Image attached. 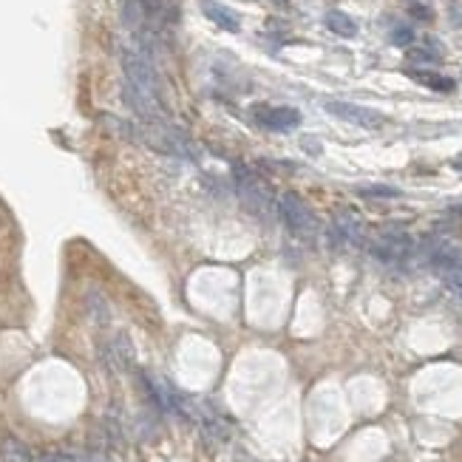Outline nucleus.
<instances>
[{
    "label": "nucleus",
    "mask_w": 462,
    "mask_h": 462,
    "mask_svg": "<svg viewBox=\"0 0 462 462\" xmlns=\"http://www.w3.org/2000/svg\"><path fill=\"white\" fill-rule=\"evenodd\" d=\"M326 111L334 114L344 122H352L357 128H366V131H377L386 125V114L374 111V108H366V105H355V102H341V100H329L326 102Z\"/></svg>",
    "instance_id": "nucleus-1"
},
{
    "label": "nucleus",
    "mask_w": 462,
    "mask_h": 462,
    "mask_svg": "<svg viewBox=\"0 0 462 462\" xmlns=\"http://www.w3.org/2000/svg\"><path fill=\"white\" fill-rule=\"evenodd\" d=\"M278 210H281L286 227H292L298 236L315 233V216H312V210H309L295 193H284L281 201H278Z\"/></svg>",
    "instance_id": "nucleus-2"
},
{
    "label": "nucleus",
    "mask_w": 462,
    "mask_h": 462,
    "mask_svg": "<svg viewBox=\"0 0 462 462\" xmlns=\"http://www.w3.org/2000/svg\"><path fill=\"white\" fill-rule=\"evenodd\" d=\"M238 193H241L244 204L253 210V213H259V216H267L270 210H272L270 190H267L256 176H249L247 171H238Z\"/></svg>",
    "instance_id": "nucleus-3"
},
{
    "label": "nucleus",
    "mask_w": 462,
    "mask_h": 462,
    "mask_svg": "<svg viewBox=\"0 0 462 462\" xmlns=\"http://www.w3.org/2000/svg\"><path fill=\"white\" fill-rule=\"evenodd\" d=\"M256 119L270 131H292L301 125V111L289 105H275V108H256Z\"/></svg>",
    "instance_id": "nucleus-4"
},
{
    "label": "nucleus",
    "mask_w": 462,
    "mask_h": 462,
    "mask_svg": "<svg viewBox=\"0 0 462 462\" xmlns=\"http://www.w3.org/2000/svg\"><path fill=\"white\" fill-rule=\"evenodd\" d=\"M201 12L207 15L210 23H216V26L224 29V31H238V29H241V20H238L227 6L216 3V0H201Z\"/></svg>",
    "instance_id": "nucleus-5"
},
{
    "label": "nucleus",
    "mask_w": 462,
    "mask_h": 462,
    "mask_svg": "<svg viewBox=\"0 0 462 462\" xmlns=\"http://www.w3.org/2000/svg\"><path fill=\"white\" fill-rule=\"evenodd\" d=\"M323 23H326V29L332 31V34H338V37H357V23L346 15V12H338V9H332V12H326V17H323Z\"/></svg>",
    "instance_id": "nucleus-6"
},
{
    "label": "nucleus",
    "mask_w": 462,
    "mask_h": 462,
    "mask_svg": "<svg viewBox=\"0 0 462 462\" xmlns=\"http://www.w3.org/2000/svg\"><path fill=\"white\" fill-rule=\"evenodd\" d=\"M419 86H426L431 91H440V94H448L454 91V79L451 77H442V74H434V71H408Z\"/></svg>",
    "instance_id": "nucleus-7"
},
{
    "label": "nucleus",
    "mask_w": 462,
    "mask_h": 462,
    "mask_svg": "<svg viewBox=\"0 0 462 462\" xmlns=\"http://www.w3.org/2000/svg\"><path fill=\"white\" fill-rule=\"evenodd\" d=\"M0 456H3V462H31V451L15 437H6L0 442Z\"/></svg>",
    "instance_id": "nucleus-8"
},
{
    "label": "nucleus",
    "mask_w": 462,
    "mask_h": 462,
    "mask_svg": "<svg viewBox=\"0 0 462 462\" xmlns=\"http://www.w3.org/2000/svg\"><path fill=\"white\" fill-rule=\"evenodd\" d=\"M86 307H88V315H91L100 326H105V323L111 321V309H108V301L102 298V292L91 289V292H88V298H86Z\"/></svg>",
    "instance_id": "nucleus-9"
},
{
    "label": "nucleus",
    "mask_w": 462,
    "mask_h": 462,
    "mask_svg": "<svg viewBox=\"0 0 462 462\" xmlns=\"http://www.w3.org/2000/svg\"><path fill=\"white\" fill-rule=\"evenodd\" d=\"M114 357L122 366H131L134 363V346H131V341H128V334H125V332H119L116 341H114Z\"/></svg>",
    "instance_id": "nucleus-10"
},
{
    "label": "nucleus",
    "mask_w": 462,
    "mask_h": 462,
    "mask_svg": "<svg viewBox=\"0 0 462 462\" xmlns=\"http://www.w3.org/2000/svg\"><path fill=\"white\" fill-rule=\"evenodd\" d=\"M360 193H363V196H371V199H394V196H400V190H394V187H383V185L360 187Z\"/></svg>",
    "instance_id": "nucleus-11"
},
{
    "label": "nucleus",
    "mask_w": 462,
    "mask_h": 462,
    "mask_svg": "<svg viewBox=\"0 0 462 462\" xmlns=\"http://www.w3.org/2000/svg\"><path fill=\"white\" fill-rule=\"evenodd\" d=\"M411 40H414V31H411L408 26H397V29L392 31V43H394V46H408Z\"/></svg>",
    "instance_id": "nucleus-12"
},
{
    "label": "nucleus",
    "mask_w": 462,
    "mask_h": 462,
    "mask_svg": "<svg viewBox=\"0 0 462 462\" xmlns=\"http://www.w3.org/2000/svg\"><path fill=\"white\" fill-rule=\"evenodd\" d=\"M408 57H411L414 63H437V57H434V54H429V52H423V49H411V52H408Z\"/></svg>",
    "instance_id": "nucleus-13"
},
{
    "label": "nucleus",
    "mask_w": 462,
    "mask_h": 462,
    "mask_svg": "<svg viewBox=\"0 0 462 462\" xmlns=\"http://www.w3.org/2000/svg\"><path fill=\"white\" fill-rule=\"evenodd\" d=\"M411 15H414L417 20H431V9H429V6H419V3L411 6Z\"/></svg>",
    "instance_id": "nucleus-14"
},
{
    "label": "nucleus",
    "mask_w": 462,
    "mask_h": 462,
    "mask_svg": "<svg viewBox=\"0 0 462 462\" xmlns=\"http://www.w3.org/2000/svg\"><path fill=\"white\" fill-rule=\"evenodd\" d=\"M46 462H74V459H71L68 454H49Z\"/></svg>",
    "instance_id": "nucleus-15"
}]
</instances>
